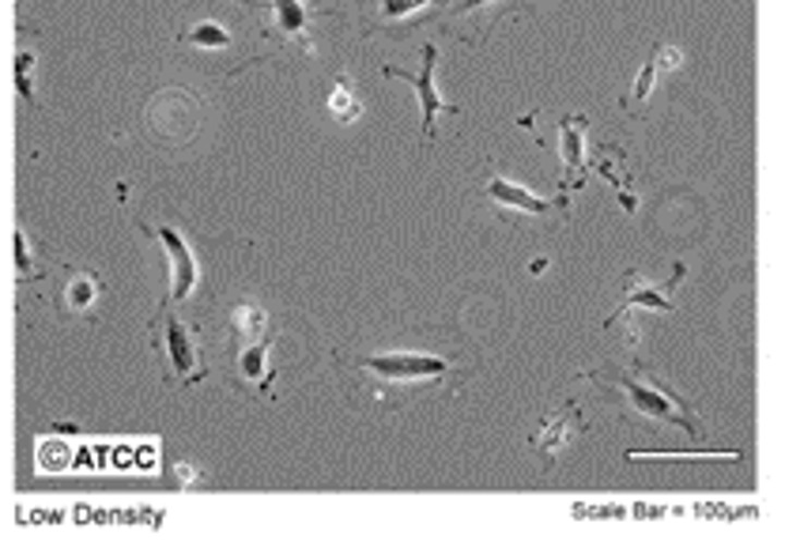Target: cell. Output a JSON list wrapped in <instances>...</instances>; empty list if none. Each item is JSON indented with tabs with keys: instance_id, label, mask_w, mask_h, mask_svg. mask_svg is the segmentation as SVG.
<instances>
[{
	"instance_id": "11",
	"label": "cell",
	"mask_w": 785,
	"mask_h": 547,
	"mask_svg": "<svg viewBox=\"0 0 785 547\" xmlns=\"http://www.w3.org/2000/svg\"><path fill=\"white\" fill-rule=\"evenodd\" d=\"M268 344H273V340H261V344H253V348L242 351V374H245V378H257L261 393H268V389H273V370H268V363H265Z\"/></svg>"
},
{
	"instance_id": "6",
	"label": "cell",
	"mask_w": 785,
	"mask_h": 547,
	"mask_svg": "<svg viewBox=\"0 0 785 547\" xmlns=\"http://www.w3.org/2000/svg\"><path fill=\"white\" fill-rule=\"evenodd\" d=\"M559 151H563V197H570V190L582 185L585 118H563L559 121Z\"/></svg>"
},
{
	"instance_id": "15",
	"label": "cell",
	"mask_w": 785,
	"mask_h": 547,
	"mask_svg": "<svg viewBox=\"0 0 785 547\" xmlns=\"http://www.w3.org/2000/svg\"><path fill=\"white\" fill-rule=\"evenodd\" d=\"M185 42H193V46H227L231 38H227V31L219 27V23H201V27H193L190 35H185Z\"/></svg>"
},
{
	"instance_id": "2",
	"label": "cell",
	"mask_w": 785,
	"mask_h": 547,
	"mask_svg": "<svg viewBox=\"0 0 785 547\" xmlns=\"http://www.w3.org/2000/svg\"><path fill=\"white\" fill-rule=\"evenodd\" d=\"M435 61H438V50H435V42H427V46H423V69H420V76H412V72L392 69V64H386V76L408 80V84L415 87V95H420L423 141H431V136H435V118H438L442 110H446V113H457V106H454V102H446V99H442V95H438V84H435Z\"/></svg>"
},
{
	"instance_id": "10",
	"label": "cell",
	"mask_w": 785,
	"mask_h": 547,
	"mask_svg": "<svg viewBox=\"0 0 785 547\" xmlns=\"http://www.w3.org/2000/svg\"><path fill=\"white\" fill-rule=\"evenodd\" d=\"M657 76H661V50H653V61L642 64V72L635 76V87L627 92L624 110H642V102L650 99L653 87H657Z\"/></svg>"
},
{
	"instance_id": "13",
	"label": "cell",
	"mask_w": 785,
	"mask_h": 547,
	"mask_svg": "<svg viewBox=\"0 0 785 547\" xmlns=\"http://www.w3.org/2000/svg\"><path fill=\"white\" fill-rule=\"evenodd\" d=\"M273 12H276V31H283V35L306 31V8H302L299 0H273Z\"/></svg>"
},
{
	"instance_id": "14",
	"label": "cell",
	"mask_w": 785,
	"mask_h": 547,
	"mask_svg": "<svg viewBox=\"0 0 785 547\" xmlns=\"http://www.w3.org/2000/svg\"><path fill=\"white\" fill-rule=\"evenodd\" d=\"M98 295V283L92 280V276H76V280L69 283V306H76V309H84V306H92Z\"/></svg>"
},
{
	"instance_id": "7",
	"label": "cell",
	"mask_w": 785,
	"mask_h": 547,
	"mask_svg": "<svg viewBox=\"0 0 785 547\" xmlns=\"http://www.w3.org/2000/svg\"><path fill=\"white\" fill-rule=\"evenodd\" d=\"M162 239V246L170 253V276H174V288H170V302H182L190 291L196 288V260L190 246L182 242V234L174 231V227H159L155 231Z\"/></svg>"
},
{
	"instance_id": "9",
	"label": "cell",
	"mask_w": 785,
	"mask_h": 547,
	"mask_svg": "<svg viewBox=\"0 0 785 547\" xmlns=\"http://www.w3.org/2000/svg\"><path fill=\"white\" fill-rule=\"evenodd\" d=\"M487 197L495 204H503V208H518V211H533V216H547V211H567L570 200L559 197V200H540L536 193H529L526 185H514L506 182V178H491L487 182Z\"/></svg>"
},
{
	"instance_id": "16",
	"label": "cell",
	"mask_w": 785,
	"mask_h": 547,
	"mask_svg": "<svg viewBox=\"0 0 785 547\" xmlns=\"http://www.w3.org/2000/svg\"><path fill=\"white\" fill-rule=\"evenodd\" d=\"M234 329L253 337V332H265V309L257 306H239L234 309Z\"/></svg>"
},
{
	"instance_id": "17",
	"label": "cell",
	"mask_w": 785,
	"mask_h": 547,
	"mask_svg": "<svg viewBox=\"0 0 785 547\" xmlns=\"http://www.w3.org/2000/svg\"><path fill=\"white\" fill-rule=\"evenodd\" d=\"M480 4H487V0H464V8H480Z\"/></svg>"
},
{
	"instance_id": "5",
	"label": "cell",
	"mask_w": 785,
	"mask_h": 547,
	"mask_svg": "<svg viewBox=\"0 0 785 547\" xmlns=\"http://www.w3.org/2000/svg\"><path fill=\"white\" fill-rule=\"evenodd\" d=\"M582 430H585L582 412H578L575 400H567V404L555 408V412L547 415L544 427H540V435L529 438V446H533L536 453H544L547 461H552V457L559 453V449H567V446H570V438L582 435Z\"/></svg>"
},
{
	"instance_id": "8",
	"label": "cell",
	"mask_w": 785,
	"mask_h": 547,
	"mask_svg": "<svg viewBox=\"0 0 785 547\" xmlns=\"http://www.w3.org/2000/svg\"><path fill=\"white\" fill-rule=\"evenodd\" d=\"M162 337H167V358L178 374L185 378V386H193L201 378V358H196V344H193V332L185 329L182 321H174L170 314H162Z\"/></svg>"
},
{
	"instance_id": "4",
	"label": "cell",
	"mask_w": 785,
	"mask_h": 547,
	"mask_svg": "<svg viewBox=\"0 0 785 547\" xmlns=\"http://www.w3.org/2000/svg\"><path fill=\"white\" fill-rule=\"evenodd\" d=\"M355 366L363 370H374L389 381H423V378H442L449 370L442 358L435 355H415V351H389V355H371L359 358Z\"/></svg>"
},
{
	"instance_id": "3",
	"label": "cell",
	"mask_w": 785,
	"mask_h": 547,
	"mask_svg": "<svg viewBox=\"0 0 785 547\" xmlns=\"http://www.w3.org/2000/svg\"><path fill=\"white\" fill-rule=\"evenodd\" d=\"M684 260H676L673 265V280L668 283H661V288H650V283H642V276L638 272H627V295H624V306L616 309V314L604 321V329H612V325H619L624 321L631 309H661V314H668L673 309V295H676V288L684 283Z\"/></svg>"
},
{
	"instance_id": "1",
	"label": "cell",
	"mask_w": 785,
	"mask_h": 547,
	"mask_svg": "<svg viewBox=\"0 0 785 547\" xmlns=\"http://www.w3.org/2000/svg\"><path fill=\"white\" fill-rule=\"evenodd\" d=\"M593 378H601V381H612V386H619L624 389V397H627V404L635 408V412H642V415H650V420H657V423H676L680 430H687L691 438H699L702 435V423H699V415L691 412V408L684 404L680 397L673 393V389L665 386V381L657 378V374H650V370H624V374H593Z\"/></svg>"
},
{
	"instance_id": "12",
	"label": "cell",
	"mask_w": 785,
	"mask_h": 547,
	"mask_svg": "<svg viewBox=\"0 0 785 547\" xmlns=\"http://www.w3.org/2000/svg\"><path fill=\"white\" fill-rule=\"evenodd\" d=\"M329 110L337 113L340 121H355L359 113H363V102L355 99V87H351V80H348V76H340V80H337V87H333V95H329Z\"/></svg>"
}]
</instances>
